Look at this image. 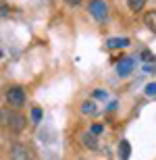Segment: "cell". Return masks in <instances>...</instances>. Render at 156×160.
<instances>
[{"mask_svg": "<svg viewBox=\"0 0 156 160\" xmlns=\"http://www.w3.org/2000/svg\"><path fill=\"white\" fill-rule=\"evenodd\" d=\"M11 108H6V106H2L0 108V127H6L8 125V121H11Z\"/></svg>", "mask_w": 156, "mask_h": 160, "instance_id": "11", "label": "cell"}, {"mask_svg": "<svg viewBox=\"0 0 156 160\" xmlns=\"http://www.w3.org/2000/svg\"><path fill=\"white\" fill-rule=\"evenodd\" d=\"M81 112L85 114V117H94V114L98 112V106H96V102L94 100H88L81 104Z\"/></svg>", "mask_w": 156, "mask_h": 160, "instance_id": "7", "label": "cell"}, {"mask_svg": "<svg viewBox=\"0 0 156 160\" xmlns=\"http://www.w3.org/2000/svg\"><path fill=\"white\" fill-rule=\"evenodd\" d=\"M106 46L110 48V50H114V48H125V46H129V40H127V38H110V40L106 42Z\"/></svg>", "mask_w": 156, "mask_h": 160, "instance_id": "8", "label": "cell"}, {"mask_svg": "<svg viewBox=\"0 0 156 160\" xmlns=\"http://www.w3.org/2000/svg\"><path fill=\"white\" fill-rule=\"evenodd\" d=\"M81 0H67V4H71V6H77Z\"/></svg>", "mask_w": 156, "mask_h": 160, "instance_id": "18", "label": "cell"}, {"mask_svg": "<svg viewBox=\"0 0 156 160\" xmlns=\"http://www.w3.org/2000/svg\"><path fill=\"white\" fill-rule=\"evenodd\" d=\"M119 152H121V160H127V158H129L131 148H129V142H127V139H123V142L119 143Z\"/></svg>", "mask_w": 156, "mask_h": 160, "instance_id": "12", "label": "cell"}, {"mask_svg": "<svg viewBox=\"0 0 156 160\" xmlns=\"http://www.w3.org/2000/svg\"><path fill=\"white\" fill-rule=\"evenodd\" d=\"M6 102H8L13 108L23 106V102H25V89L21 88V85H13V88H8V89H6Z\"/></svg>", "mask_w": 156, "mask_h": 160, "instance_id": "3", "label": "cell"}, {"mask_svg": "<svg viewBox=\"0 0 156 160\" xmlns=\"http://www.w3.org/2000/svg\"><path fill=\"white\" fill-rule=\"evenodd\" d=\"M133 58H129V56H125V58H121L119 62H117V73H119L121 77H127L129 73L133 71Z\"/></svg>", "mask_w": 156, "mask_h": 160, "instance_id": "5", "label": "cell"}, {"mask_svg": "<svg viewBox=\"0 0 156 160\" xmlns=\"http://www.w3.org/2000/svg\"><path fill=\"white\" fill-rule=\"evenodd\" d=\"M92 96H94V100H106V98H108V92H106V89H94V92H92Z\"/></svg>", "mask_w": 156, "mask_h": 160, "instance_id": "14", "label": "cell"}, {"mask_svg": "<svg viewBox=\"0 0 156 160\" xmlns=\"http://www.w3.org/2000/svg\"><path fill=\"white\" fill-rule=\"evenodd\" d=\"M142 58H144V60H152L154 56H152V54L148 52V50H144V52H142Z\"/></svg>", "mask_w": 156, "mask_h": 160, "instance_id": "17", "label": "cell"}, {"mask_svg": "<svg viewBox=\"0 0 156 160\" xmlns=\"http://www.w3.org/2000/svg\"><path fill=\"white\" fill-rule=\"evenodd\" d=\"M127 6L131 12H142L146 6V0H127Z\"/></svg>", "mask_w": 156, "mask_h": 160, "instance_id": "10", "label": "cell"}, {"mask_svg": "<svg viewBox=\"0 0 156 160\" xmlns=\"http://www.w3.org/2000/svg\"><path fill=\"white\" fill-rule=\"evenodd\" d=\"M144 25L150 31H156V11H148L144 15Z\"/></svg>", "mask_w": 156, "mask_h": 160, "instance_id": "9", "label": "cell"}, {"mask_svg": "<svg viewBox=\"0 0 156 160\" xmlns=\"http://www.w3.org/2000/svg\"><path fill=\"white\" fill-rule=\"evenodd\" d=\"M31 121H33V123H40V121H42V108H31Z\"/></svg>", "mask_w": 156, "mask_h": 160, "instance_id": "15", "label": "cell"}, {"mask_svg": "<svg viewBox=\"0 0 156 160\" xmlns=\"http://www.w3.org/2000/svg\"><path fill=\"white\" fill-rule=\"evenodd\" d=\"M88 11L94 19H96L98 23H104L108 19V4L104 0H90V4H88Z\"/></svg>", "mask_w": 156, "mask_h": 160, "instance_id": "1", "label": "cell"}, {"mask_svg": "<svg viewBox=\"0 0 156 160\" xmlns=\"http://www.w3.org/2000/svg\"><path fill=\"white\" fill-rule=\"evenodd\" d=\"M146 94H148V96L156 94V83H148V85H146Z\"/></svg>", "mask_w": 156, "mask_h": 160, "instance_id": "16", "label": "cell"}, {"mask_svg": "<svg viewBox=\"0 0 156 160\" xmlns=\"http://www.w3.org/2000/svg\"><path fill=\"white\" fill-rule=\"evenodd\" d=\"M0 56H2V50H0Z\"/></svg>", "mask_w": 156, "mask_h": 160, "instance_id": "19", "label": "cell"}, {"mask_svg": "<svg viewBox=\"0 0 156 160\" xmlns=\"http://www.w3.org/2000/svg\"><path fill=\"white\" fill-rule=\"evenodd\" d=\"M81 143H83L88 150H98V142H96V135H92L90 131L81 135Z\"/></svg>", "mask_w": 156, "mask_h": 160, "instance_id": "6", "label": "cell"}, {"mask_svg": "<svg viewBox=\"0 0 156 160\" xmlns=\"http://www.w3.org/2000/svg\"><path fill=\"white\" fill-rule=\"evenodd\" d=\"M25 125H27V121H25V117L19 110H13L11 112V121H8V129L13 131V133H21V131L25 129Z\"/></svg>", "mask_w": 156, "mask_h": 160, "instance_id": "4", "label": "cell"}, {"mask_svg": "<svg viewBox=\"0 0 156 160\" xmlns=\"http://www.w3.org/2000/svg\"><path fill=\"white\" fill-rule=\"evenodd\" d=\"M8 158L11 160H36V154L25 143H13L11 150H8Z\"/></svg>", "mask_w": 156, "mask_h": 160, "instance_id": "2", "label": "cell"}, {"mask_svg": "<svg viewBox=\"0 0 156 160\" xmlns=\"http://www.w3.org/2000/svg\"><path fill=\"white\" fill-rule=\"evenodd\" d=\"M90 133H92V135H102V133H104V125L102 123H94L90 127Z\"/></svg>", "mask_w": 156, "mask_h": 160, "instance_id": "13", "label": "cell"}]
</instances>
